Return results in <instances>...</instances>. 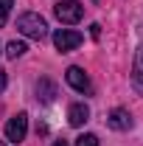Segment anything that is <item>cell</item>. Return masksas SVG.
<instances>
[{"mask_svg": "<svg viewBox=\"0 0 143 146\" xmlns=\"http://www.w3.org/2000/svg\"><path fill=\"white\" fill-rule=\"evenodd\" d=\"M25 132H28V115L25 112H17L14 118H9V124H6V141L9 143H23L25 141Z\"/></svg>", "mask_w": 143, "mask_h": 146, "instance_id": "cell-3", "label": "cell"}, {"mask_svg": "<svg viewBox=\"0 0 143 146\" xmlns=\"http://www.w3.org/2000/svg\"><path fill=\"white\" fill-rule=\"evenodd\" d=\"M81 39H84V36L79 34V31H73V28H59L54 34V45H56V51L68 54V51H73V48L81 45Z\"/></svg>", "mask_w": 143, "mask_h": 146, "instance_id": "cell-4", "label": "cell"}, {"mask_svg": "<svg viewBox=\"0 0 143 146\" xmlns=\"http://www.w3.org/2000/svg\"><path fill=\"white\" fill-rule=\"evenodd\" d=\"M68 121H70V127H81V124H87L90 121V107L87 104H70V110H68Z\"/></svg>", "mask_w": 143, "mask_h": 146, "instance_id": "cell-7", "label": "cell"}, {"mask_svg": "<svg viewBox=\"0 0 143 146\" xmlns=\"http://www.w3.org/2000/svg\"><path fill=\"white\" fill-rule=\"evenodd\" d=\"M11 6H14V0H0V28L6 25V20H9V11H11Z\"/></svg>", "mask_w": 143, "mask_h": 146, "instance_id": "cell-11", "label": "cell"}, {"mask_svg": "<svg viewBox=\"0 0 143 146\" xmlns=\"http://www.w3.org/2000/svg\"><path fill=\"white\" fill-rule=\"evenodd\" d=\"M6 90V70H3V68H0V93Z\"/></svg>", "mask_w": 143, "mask_h": 146, "instance_id": "cell-14", "label": "cell"}, {"mask_svg": "<svg viewBox=\"0 0 143 146\" xmlns=\"http://www.w3.org/2000/svg\"><path fill=\"white\" fill-rule=\"evenodd\" d=\"M54 146H68V141H54Z\"/></svg>", "mask_w": 143, "mask_h": 146, "instance_id": "cell-15", "label": "cell"}, {"mask_svg": "<svg viewBox=\"0 0 143 146\" xmlns=\"http://www.w3.org/2000/svg\"><path fill=\"white\" fill-rule=\"evenodd\" d=\"M90 36H93V39H98V36H101V25H98V23H93V25H90Z\"/></svg>", "mask_w": 143, "mask_h": 146, "instance_id": "cell-13", "label": "cell"}, {"mask_svg": "<svg viewBox=\"0 0 143 146\" xmlns=\"http://www.w3.org/2000/svg\"><path fill=\"white\" fill-rule=\"evenodd\" d=\"M54 14L59 17V23L73 25V23H79V20H81L84 6H81V3H76V0H62V3H56V6H54Z\"/></svg>", "mask_w": 143, "mask_h": 146, "instance_id": "cell-2", "label": "cell"}, {"mask_svg": "<svg viewBox=\"0 0 143 146\" xmlns=\"http://www.w3.org/2000/svg\"><path fill=\"white\" fill-rule=\"evenodd\" d=\"M17 28H20V34H25L28 39H45V34H48V23H45L42 14H36V11L20 14L17 17Z\"/></svg>", "mask_w": 143, "mask_h": 146, "instance_id": "cell-1", "label": "cell"}, {"mask_svg": "<svg viewBox=\"0 0 143 146\" xmlns=\"http://www.w3.org/2000/svg\"><path fill=\"white\" fill-rule=\"evenodd\" d=\"M65 79H68V84H70L73 90H79V93H87L90 90V79H87V73L81 70V68H68V73H65Z\"/></svg>", "mask_w": 143, "mask_h": 146, "instance_id": "cell-5", "label": "cell"}, {"mask_svg": "<svg viewBox=\"0 0 143 146\" xmlns=\"http://www.w3.org/2000/svg\"><path fill=\"white\" fill-rule=\"evenodd\" d=\"M25 51H28V48H25V42H17V39L6 45V56H9V59H17V56H23Z\"/></svg>", "mask_w": 143, "mask_h": 146, "instance_id": "cell-10", "label": "cell"}, {"mask_svg": "<svg viewBox=\"0 0 143 146\" xmlns=\"http://www.w3.org/2000/svg\"><path fill=\"white\" fill-rule=\"evenodd\" d=\"M132 87L143 96V45L135 51V68H132Z\"/></svg>", "mask_w": 143, "mask_h": 146, "instance_id": "cell-8", "label": "cell"}, {"mask_svg": "<svg viewBox=\"0 0 143 146\" xmlns=\"http://www.w3.org/2000/svg\"><path fill=\"white\" fill-rule=\"evenodd\" d=\"M36 93H39V98H42V101H54V98H56V87H54V82H51V79H39Z\"/></svg>", "mask_w": 143, "mask_h": 146, "instance_id": "cell-9", "label": "cell"}, {"mask_svg": "<svg viewBox=\"0 0 143 146\" xmlns=\"http://www.w3.org/2000/svg\"><path fill=\"white\" fill-rule=\"evenodd\" d=\"M107 124L112 129H118V132H126V129H132V115H129V112H126V110H112V112H109V118H107Z\"/></svg>", "mask_w": 143, "mask_h": 146, "instance_id": "cell-6", "label": "cell"}, {"mask_svg": "<svg viewBox=\"0 0 143 146\" xmlns=\"http://www.w3.org/2000/svg\"><path fill=\"white\" fill-rule=\"evenodd\" d=\"M76 146H98V138H95L93 132H87V135H79V138H76Z\"/></svg>", "mask_w": 143, "mask_h": 146, "instance_id": "cell-12", "label": "cell"}]
</instances>
